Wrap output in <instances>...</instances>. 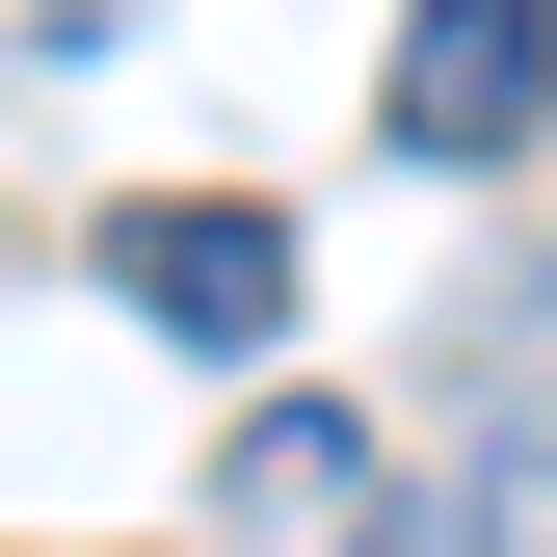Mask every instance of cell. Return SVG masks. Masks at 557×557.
Here are the masks:
<instances>
[{
    "label": "cell",
    "instance_id": "6da1fadb",
    "mask_svg": "<svg viewBox=\"0 0 557 557\" xmlns=\"http://www.w3.org/2000/svg\"><path fill=\"white\" fill-rule=\"evenodd\" d=\"M107 293L186 345V372H265V345H293V213H265V186H133L107 213Z\"/></svg>",
    "mask_w": 557,
    "mask_h": 557
},
{
    "label": "cell",
    "instance_id": "7a4b0ae2",
    "mask_svg": "<svg viewBox=\"0 0 557 557\" xmlns=\"http://www.w3.org/2000/svg\"><path fill=\"white\" fill-rule=\"evenodd\" d=\"M372 133L425 186H505L531 133H557V0H398V81H372Z\"/></svg>",
    "mask_w": 557,
    "mask_h": 557
},
{
    "label": "cell",
    "instance_id": "3957f363",
    "mask_svg": "<svg viewBox=\"0 0 557 557\" xmlns=\"http://www.w3.org/2000/svg\"><path fill=\"white\" fill-rule=\"evenodd\" d=\"M319 505H372V425L345 398H265L239 425V531H319Z\"/></svg>",
    "mask_w": 557,
    "mask_h": 557
},
{
    "label": "cell",
    "instance_id": "277c9868",
    "mask_svg": "<svg viewBox=\"0 0 557 557\" xmlns=\"http://www.w3.org/2000/svg\"><path fill=\"white\" fill-rule=\"evenodd\" d=\"M478 557H557V398H505V425H478V505H451Z\"/></svg>",
    "mask_w": 557,
    "mask_h": 557
},
{
    "label": "cell",
    "instance_id": "5b68a950",
    "mask_svg": "<svg viewBox=\"0 0 557 557\" xmlns=\"http://www.w3.org/2000/svg\"><path fill=\"white\" fill-rule=\"evenodd\" d=\"M372 557H478V531H451V505H398V531H372Z\"/></svg>",
    "mask_w": 557,
    "mask_h": 557
}]
</instances>
